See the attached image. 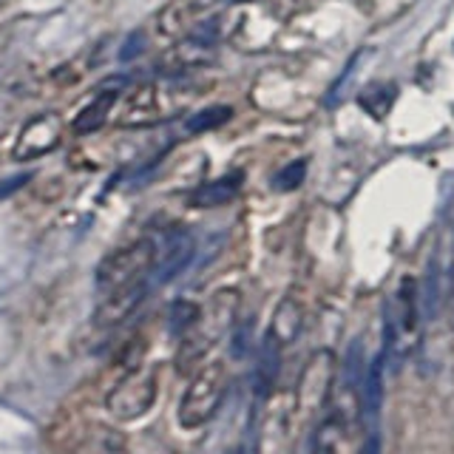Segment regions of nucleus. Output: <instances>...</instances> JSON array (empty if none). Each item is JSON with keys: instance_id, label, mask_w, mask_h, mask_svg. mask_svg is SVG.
Masks as SVG:
<instances>
[{"instance_id": "nucleus-1", "label": "nucleus", "mask_w": 454, "mask_h": 454, "mask_svg": "<svg viewBox=\"0 0 454 454\" xmlns=\"http://www.w3.org/2000/svg\"><path fill=\"white\" fill-rule=\"evenodd\" d=\"M156 245L151 239H139L122 250H114L108 259L97 267V290L103 298L122 295L137 287H151V270L156 264Z\"/></svg>"}, {"instance_id": "nucleus-2", "label": "nucleus", "mask_w": 454, "mask_h": 454, "mask_svg": "<svg viewBox=\"0 0 454 454\" xmlns=\"http://www.w3.org/2000/svg\"><path fill=\"white\" fill-rule=\"evenodd\" d=\"M224 387H227V372L222 364H207L199 369L179 403L182 429H199V426H205L216 415V409L224 397Z\"/></svg>"}, {"instance_id": "nucleus-3", "label": "nucleus", "mask_w": 454, "mask_h": 454, "mask_svg": "<svg viewBox=\"0 0 454 454\" xmlns=\"http://www.w3.org/2000/svg\"><path fill=\"white\" fill-rule=\"evenodd\" d=\"M153 401H156V375L151 369H134V372H128L117 387L108 392L106 406L111 411V418L128 423L145 415L153 406Z\"/></svg>"}, {"instance_id": "nucleus-4", "label": "nucleus", "mask_w": 454, "mask_h": 454, "mask_svg": "<svg viewBox=\"0 0 454 454\" xmlns=\"http://www.w3.org/2000/svg\"><path fill=\"white\" fill-rule=\"evenodd\" d=\"M60 134H63V120L57 117V114H49V111L37 114V117H32L23 125L18 142H14L12 156H14V160H20V162L46 156L49 151L57 148Z\"/></svg>"}, {"instance_id": "nucleus-5", "label": "nucleus", "mask_w": 454, "mask_h": 454, "mask_svg": "<svg viewBox=\"0 0 454 454\" xmlns=\"http://www.w3.org/2000/svg\"><path fill=\"white\" fill-rule=\"evenodd\" d=\"M383 361H387V349L375 355L372 364L364 372V420H366V434L372 437L369 449L375 446V434H378V418H380V397H383Z\"/></svg>"}, {"instance_id": "nucleus-6", "label": "nucleus", "mask_w": 454, "mask_h": 454, "mask_svg": "<svg viewBox=\"0 0 454 454\" xmlns=\"http://www.w3.org/2000/svg\"><path fill=\"white\" fill-rule=\"evenodd\" d=\"M191 255H193V239L188 233H174V236L168 239L162 259L156 255V264L151 270V284L170 281L184 264L191 262Z\"/></svg>"}, {"instance_id": "nucleus-7", "label": "nucleus", "mask_w": 454, "mask_h": 454, "mask_svg": "<svg viewBox=\"0 0 454 454\" xmlns=\"http://www.w3.org/2000/svg\"><path fill=\"white\" fill-rule=\"evenodd\" d=\"M117 99H120V91H111V89H103L99 91L89 106H85L74 122H71V131H74L77 137H89L94 131H99V128L106 125L108 120V114L114 111V106H117Z\"/></svg>"}, {"instance_id": "nucleus-8", "label": "nucleus", "mask_w": 454, "mask_h": 454, "mask_svg": "<svg viewBox=\"0 0 454 454\" xmlns=\"http://www.w3.org/2000/svg\"><path fill=\"white\" fill-rule=\"evenodd\" d=\"M239 191H241V174H227L222 179L199 184V188L191 193L188 202L193 207H219V205L231 202V199H236Z\"/></svg>"}, {"instance_id": "nucleus-9", "label": "nucleus", "mask_w": 454, "mask_h": 454, "mask_svg": "<svg viewBox=\"0 0 454 454\" xmlns=\"http://www.w3.org/2000/svg\"><path fill=\"white\" fill-rule=\"evenodd\" d=\"M278 369H281V344L267 333L262 352H259V366H255V395L264 397L270 392Z\"/></svg>"}, {"instance_id": "nucleus-10", "label": "nucleus", "mask_w": 454, "mask_h": 454, "mask_svg": "<svg viewBox=\"0 0 454 454\" xmlns=\"http://www.w3.org/2000/svg\"><path fill=\"white\" fill-rule=\"evenodd\" d=\"M301 318H304L301 307H298L293 298H284V301L278 304V309H276L273 330H270V335H273L281 347L290 344V340L298 335V330H301Z\"/></svg>"}, {"instance_id": "nucleus-11", "label": "nucleus", "mask_w": 454, "mask_h": 454, "mask_svg": "<svg viewBox=\"0 0 454 454\" xmlns=\"http://www.w3.org/2000/svg\"><path fill=\"white\" fill-rule=\"evenodd\" d=\"M231 108L227 106H213V108H205V111H199L193 114V117L184 122V131L188 134H205V131H213V128H219L224 125L227 120H231Z\"/></svg>"}, {"instance_id": "nucleus-12", "label": "nucleus", "mask_w": 454, "mask_h": 454, "mask_svg": "<svg viewBox=\"0 0 454 454\" xmlns=\"http://www.w3.org/2000/svg\"><path fill=\"white\" fill-rule=\"evenodd\" d=\"M395 103V89L392 85H372V89H366L361 94V106L372 114L375 120H383L387 117V111L392 108Z\"/></svg>"}, {"instance_id": "nucleus-13", "label": "nucleus", "mask_w": 454, "mask_h": 454, "mask_svg": "<svg viewBox=\"0 0 454 454\" xmlns=\"http://www.w3.org/2000/svg\"><path fill=\"white\" fill-rule=\"evenodd\" d=\"M304 176H307V162L304 160H295V162H290L284 170H278L276 174V179H273V188L276 191H295L298 184L304 182Z\"/></svg>"}, {"instance_id": "nucleus-14", "label": "nucleus", "mask_w": 454, "mask_h": 454, "mask_svg": "<svg viewBox=\"0 0 454 454\" xmlns=\"http://www.w3.org/2000/svg\"><path fill=\"white\" fill-rule=\"evenodd\" d=\"M199 321V307L193 301H176L170 307V330L174 333H184Z\"/></svg>"}, {"instance_id": "nucleus-15", "label": "nucleus", "mask_w": 454, "mask_h": 454, "mask_svg": "<svg viewBox=\"0 0 454 454\" xmlns=\"http://www.w3.org/2000/svg\"><path fill=\"white\" fill-rule=\"evenodd\" d=\"M440 304V273H437V264L429 267V278H426V287H423V309H426V318H432L437 312Z\"/></svg>"}, {"instance_id": "nucleus-16", "label": "nucleus", "mask_w": 454, "mask_h": 454, "mask_svg": "<svg viewBox=\"0 0 454 454\" xmlns=\"http://www.w3.org/2000/svg\"><path fill=\"white\" fill-rule=\"evenodd\" d=\"M142 49H145V35L142 32H131L125 40V46L120 49V60H134L137 54H142Z\"/></svg>"}, {"instance_id": "nucleus-17", "label": "nucleus", "mask_w": 454, "mask_h": 454, "mask_svg": "<svg viewBox=\"0 0 454 454\" xmlns=\"http://www.w3.org/2000/svg\"><path fill=\"white\" fill-rule=\"evenodd\" d=\"M23 182H28V174H20V176H14V179H9V184H0V196H9L12 191H18V188H23Z\"/></svg>"}]
</instances>
